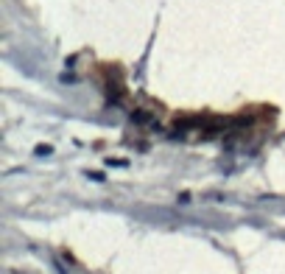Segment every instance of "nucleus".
I'll return each instance as SVG.
<instances>
[{
  "label": "nucleus",
  "instance_id": "nucleus-1",
  "mask_svg": "<svg viewBox=\"0 0 285 274\" xmlns=\"http://www.w3.org/2000/svg\"><path fill=\"white\" fill-rule=\"evenodd\" d=\"M132 120H135V123H145V120H148V112H145V109H135V112H132Z\"/></svg>",
  "mask_w": 285,
  "mask_h": 274
}]
</instances>
